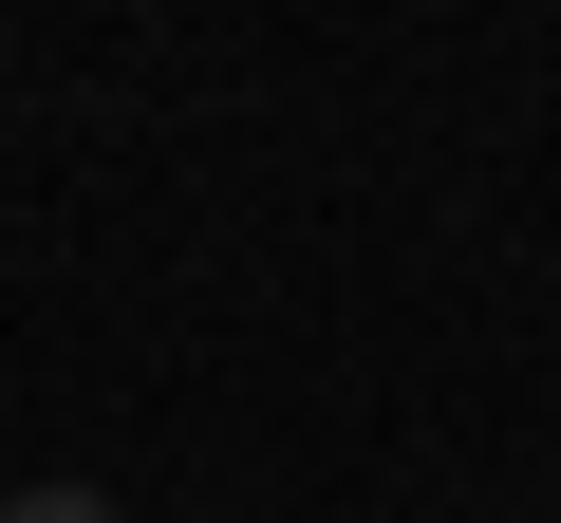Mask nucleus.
Returning <instances> with one entry per match:
<instances>
[{
    "mask_svg": "<svg viewBox=\"0 0 561 523\" xmlns=\"http://www.w3.org/2000/svg\"><path fill=\"white\" fill-rule=\"evenodd\" d=\"M0 523H113L94 486H20V504H0Z\"/></svg>",
    "mask_w": 561,
    "mask_h": 523,
    "instance_id": "1",
    "label": "nucleus"
}]
</instances>
